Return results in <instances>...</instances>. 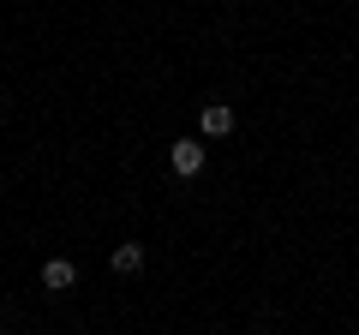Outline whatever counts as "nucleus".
<instances>
[{
  "mask_svg": "<svg viewBox=\"0 0 359 335\" xmlns=\"http://www.w3.org/2000/svg\"><path fill=\"white\" fill-rule=\"evenodd\" d=\"M168 162H174L180 180H198V174H204V144H198V138H180L174 150H168Z\"/></svg>",
  "mask_w": 359,
  "mask_h": 335,
  "instance_id": "nucleus-1",
  "label": "nucleus"
},
{
  "mask_svg": "<svg viewBox=\"0 0 359 335\" xmlns=\"http://www.w3.org/2000/svg\"><path fill=\"white\" fill-rule=\"evenodd\" d=\"M198 126H204V138H228L233 132V108L228 102H204L198 108Z\"/></svg>",
  "mask_w": 359,
  "mask_h": 335,
  "instance_id": "nucleus-2",
  "label": "nucleus"
},
{
  "mask_svg": "<svg viewBox=\"0 0 359 335\" xmlns=\"http://www.w3.org/2000/svg\"><path fill=\"white\" fill-rule=\"evenodd\" d=\"M72 282H78V264L72 258H48V264H42V287H48V294H66Z\"/></svg>",
  "mask_w": 359,
  "mask_h": 335,
  "instance_id": "nucleus-3",
  "label": "nucleus"
},
{
  "mask_svg": "<svg viewBox=\"0 0 359 335\" xmlns=\"http://www.w3.org/2000/svg\"><path fill=\"white\" fill-rule=\"evenodd\" d=\"M108 270H114V275H138V270H144V245H138V240L114 245V258H108Z\"/></svg>",
  "mask_w": 359,
  "mask_h": 335,
  "instance_id": "nucleus-4",
  "label": "nucleus"
}]
</instances>
